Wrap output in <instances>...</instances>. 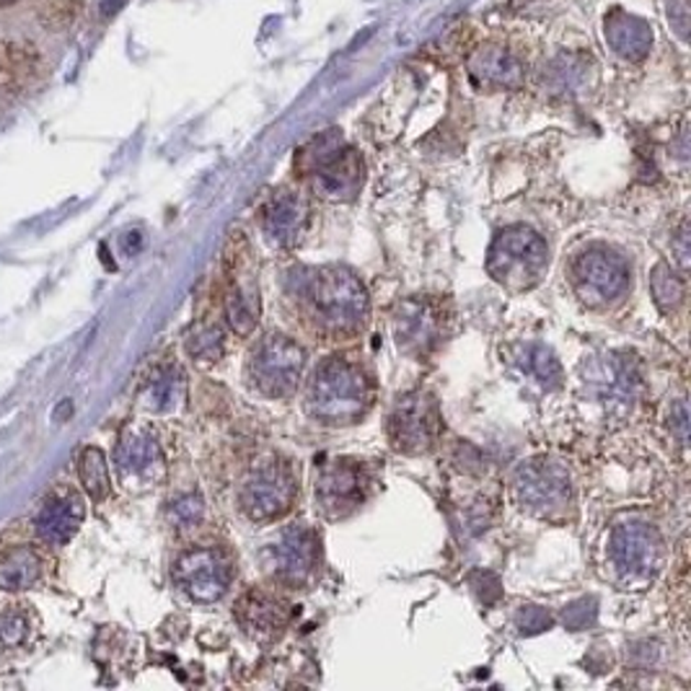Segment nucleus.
Here are the masks:
<instances>
[{
  "label": "nucleus",
  "instance_id": "c9c22d12",
  "mask_svg": "<svg viewBox=\"0 0 691 691\" xmlns=\"http://www.w3.org/2000/svg\"><path fill=\"white\" fill-rule=\"evenodd\" d=\"M124 3H128V0H101V17H105V19L114 17V13L120 11Z\"/></svg>",
  "mask_w": 691,
  "mask_h": 691
},
{
  "label": "nucleus",
  "instance_id": "0eeeda50",
  "mask_svg": "<svg viewBox=\"0 0 691 691\" xmlns=\"http://www.w3.org/2000/svg\"><path fill=\"white\" fill-rule=\"evenodd\" d=\"M306 350L285 334H270L249 360V379L267 396H290L304 376Z\"/></svg>",
  "mask_w": 691,
  "mask_h": 691
},
{
  "label": "nucleus",
  "instance_id": "aec40b11",
  "mask_svg": "<svg viewBox=\"0 0 691 691\" xmlns=\"http://www.w3.org/2000/svg\"><path fill=\"white\" fill-rule=\"evenodd\" d=\"M308 223V205L296 193H277L262 210V233L272 246H293Z\"/></svg>",
  "mask_w": 691,
  "mask_h": 691
},
{
  "label": "nucleus",
  "instance_id": "2eb2a0df",
  "mask_svg": "<svg viewBox=\"0 0 691 691\" xmlns=\"http://www.w3.org/2000/svg\"><path fill=\"white\" fill-rule=\"evenodd\" d=\"M446 332L443 304L436 298H409L394 314V337L409 355H428Z\"/></svg>",
  "mask_w": 691,
  "mask_h": 691
},
{
  "label": "nucleus",
  "instance_id": "473e14b6",
  "mask_svg": "<svg viewBox=\"0 0 691 691\" xmlns=\"http://www.w3.org/2000/svg\"><path fill=\"white\" fill-rule=\"evenodd\" d=\"M595 614H599V608H595V601L593 599H583V601H575V604H570L568 608H564V627L578 632V629H585L588 624L595 622Z\"/></svg>",
  "mask_w": 691,
  "mask_h": 691
},
{
  "label": "nucleus",
  "instance_id": "e433bc0d",
  "mask_svg": "<svg viewBox=\"0 0 691 691\" xmlns=\"http://www.w3.org/2000/svg\"><path fill=\"white\" fill-rule=\"evenodd\" d=\"M13 3H19V0H0V9H9Z\"/></svg>",
  "mask_w": 691,
  "mask_h": 691
},
{
  "label": "nucleus",
  "instance_id": "f704fd0d",
  "mask_svg": "<svg viewBox=\"0 0 691 691\" xmlns=\"http://www.w3.org/2000/svg\"><path fill=\"white\" fill-rule=\"evenodd\" d=\"M676 252H679L681 267L687 270V264H689V231H687V226H681L679 237H676Z\"/></svg>",
  "mask_w": 691,
  "mask_h": 691
},
{
  "label": "nucleus",
  "instance_id": "a211bd4d",
  "mask_svg": "<svg viewBox=\"0 0 691 691\" xmlns=\"http://www.w3.org/2000/svg\"><path fill=\"white\" fill-rule=\"evenodd\" d=\"M44 55L34 42L3 36L0 40V88L6 94H26L42 84Z\"/></svg>",
  "mask_w": 691,
  "mask_h": 691
},
{
  "label": "nucleus",
  "instance_id": "1a4fd4ad",
  "mask_svg": "<svg viewBox=\"0 0 691 691\" xmlns=\"http://www.w3.org/2000/svg\"><path fill=\"white\" fill-rule=\"evenodd\" d=\"M440 430H443V417H440L436 396L428 392L402 396L388 417V440L399 453H428L438 443Z\"/></svg>",
  "mask_w": 691,
  "mask_h": 691
},
{
  "label": "nucleus",
  "instance_id": "7c9ffc66",
  "mask_svg": "<svg viewBox=\"0 0 691 691\" xmlns=\"http://www.w3.org/2000/svg\"><path fill=\"white\" fill-rule=\"evenodd\" d=\"M168 524L174 528H195L202 524L205 518V503L200 495L189 492V495L176 497L172 505H168Z\"/></svg>",
  "mask_w": 691,
  "mask_h": 691
},
{
  "label": "nucleus",
  "instance_id": "20e7f679",
  "mask_svg": "<svg viewBox=\"0 0 691 691\" xmlns=\"http://www.w3.org/2000/svg\"><path fill=\"white\" fill-rule=\"evenodd\" d=\"M549 267V249L539 233L526 226L500 231L487 254V272L508 290H531Z\"/></svg>",
  "mask_w": 691,
  "mask_h": 691
},
{
  "label": "nucleus",
  "instance_id": "bb28decb",
  "mask_svg": "<svg viewBox=\"0 0 691 691\" xmlns=\"http://www.w3.org/2000/svg\"><path fill=\"white\" fill-rule=\"evenodd\" d=\"M78 476L84 490L88 492V497L94 503H105L112 492V482H109V464H107V453L97 446L84 448V453L78 456Z\"/></svg>",
  "mask_w": 691,
  "mask_h": 691
},
{
  "label": "nucleus",
  "instance_id": "f257e3e1",
  "mask_svg": "<svg viewBox=\"0 0 691 691\" xmlns=\"http://www.w3.org/2000/svg\"><path fill=\"white\" fill-rule=\"evenodd\" d=\"M293 293L304 300L321 332L355 334L368 321V293L363 283L344 267H308L290 277Z\"/></svg>",
  "mask_w": 691,
  "mask_h": 691
},
{
  "label": "nucleus",
  "instance_id": "f8f14e48",
  "mask_svg": "<svg viewBox=\"0 0 691 691\" xmlns=\"http://www.w3.org/2000/svg\"><path fill=\"white\" fill-rule=\"evenodd\" d=\"M267 568L277 583L304 588L316 575L321 560L319 534L311 526H288L267 547Z\"/></svg>",
  "mask_w": 691,
  "mask_h": 691
},
{
  "label": "nucleus",
  "instance_id": "39448f33",
  "mask_svg": "<svg viewBox=\"0 0 691 691\" xmlns=\"http://www.w3.org/2000/svg\"><path fill=\"white\" fill-rule=\"evenodd\" d=\"M298 497V480L283 459H270L249 472L241 487V508L252 520L283 518Z\"/></svg>",
  "mask_w": 691,
  "mask_h": 691
},
{
  "label": "nucleus",
  "instance_id": "4468645a",
  "mask_svg": "<svg viewBox=\"0 0 691 691\" xmlns=\"http://www.w3.org/2000/svg\"><path fill=\"white\" fill-rule=\"evenodd\" d=\"M174 580L197 604L220 601L231 585V562L220 549L197 547L184 551L174 564Z\"/></svg>",
  "mask_w": 691,
  "mask_h": 691
},
{
  "label": "nucleus",
  "instance_id": "2f4dec72",
  "mask_svg": "<svg viewBox=\"0 0 691 691\" xmlns=\"http://www.w3.org/2000/svg\"><path fill=\"white\" fill-rule=\"evenodd\" d=\"M551 624H555V616L544 606H524L516 616V627L520 629V635H539V632L549 629Z\"/></svg>",
  "mask_w": 691,
  "mask_h": 691
},
{
  "label": "nucleus",
  "instance_id": "dca6fc26",
  "mask_svg": "<svg viewBox=\"0 0 691 691\" xmlns=\"http://www.w3.org/2000/svg\"><path fill=\"white\" fill-rule=\"evenodd\" d=\"M365 490H368L365 469L360 467L358 461L348 459L329 461V464L321 467L314 484L316 505H319L321 513L329 518H342L360 508V503L365 500Z\"/></svg>",
  "mask_w": 691,
  "mask_h": 691
},
{
  "label": "nucleus",
  "instance_id": "ddd939ff",
  "mask_svg": "<svg viewBox=\"0 0 691 691\" xmlns=\"http://www.w3.org/2000/svg\"><path fill=\"white\" fill-rule=\"evenodd\" d=\"M114 469L130 492H151L166 480V456L149 430H128L117 443Z\"/></svg>",
  "mask_w": 691,
  "mask_h": 691
},
{
  "label": "nucleus",
  "instance_id": "5701e85b",
  "mask_svg": "<svg viewBox=\"0 0 691 691\" xmlns=\"http://www.w3.org/2000/svg\"><path fill=\"white\" fill-rule=\"evenodd\" d=\"M469 70L472 78L480 86H495V88H513L524 84L526 68L511 50L505 47H482L472 61H469Z\"/></svg>",
  "mask_w": 691,
  "mask_h": 691
},
{
  "label": "nucleus",
  "instance_id": "72a5a7b5",
  "mask_svg": "<svg viewBox=\"0 0 691 691\" xmlns=\"http://www.w3.org/2000/svg\"><path fill=\"white\" fill-rule=\"evenodd\" d=\"M671 423L676 428V436H679V443L687 446V404H683V399L671 412Z\"/></svg>",
  "mask_w": 691,
  "mask_h": 691
},
{
  "label": "nucleus",
  "instance_id": "7ed1b4c3",
  "mask_svg": "<svg viewBox=\"0 0 691 691\" xmlns=\"http://www.w3.org/2000/svg\"><path fill=\"white\" fill-rule=\"evenodd\" d=\"M304 164L314 193L329 202H352L363 189L365 166L355 149L337 130L325 132L304 151Z\"/></svg>",
  "mask_w": 691,
  "mask_h": 691
},
{
  "label": "nucleus",
  "instance_id": "6ab92c4d",
  "mask_svg": "<svg viewBox=\"0 0 691 691\" xmlns=\"http://www.w3.org/2000/svg\"><path fill=\"white\" fill-rule=\"evenodd\" d=\"M50 560L34 544H13L0 551V591L24 593L47 583Z\"/></svg>",
  "mask_w": 691,
  "mask_h": 691
},
{
  "label": "nucleus",
  "instance_id": "cd10ccee",
  "mask_svg": "<svg viewBox=\"0 0 691 691\" xmlns=\"http://www.w3.org/2000/svg\"><path fill=\"white\" fill-rule=\"evenodd\" d=\"M650 290L656 298V306L663 314H673L676 308L683 304V277L676 272L671 264L660 262L650 272Z\"/></svg>",
  "mask_w": 691,
  "mask_h": 691
},
{
  "label": "nucleus",
  "instance_id": "f03ea898",
  "mask_svg": "<svg viewBox=\"0 0 691 691\" xmlns=\"http://www.w3.org/2000/svg\"><path fill=\"white\" fill-rule=\"evenodd\" d=\"M308 415L329 428L363 420L373 407V384L363 368L342 358H329L316 368L306 396Z\"/></svg>",
  "mask_w": 691,
  "mask_h": 691
},
{
  "label": "nucleus",
  "instance_id": "412c9836",
  "mask_svg": "<svg viewBox=\"0 0 691 691\" xmlns=\"http://www.w3.org/2000/svg\"><path fill=\"white\" fill-rule=\"evenodd\" d=\"M226 319L239 337L252 334L260 321V288H256V277L246 267V262H233L226 288Z\"/></svg>",
  "mask_w": 691,
  "mask_h": 691
},
{
  "label": "nucleus",
  "instance_id": "9d476101",
  "mask_svg": "<svg viewBox=\"0 0 691 691\" xmlns=\"http://www.w3.org/2000/svg\"><path fill=\"white\" fill-rule=\"evenodd\" d=\"M572 283L588 306H608L629 288V264L614 249L591 246L575 260Z\"/></svg>",
  "mask_w": 691,
  "mask_h": 691
},
{
  "label": "nucleus",
  "instance_id": "c756f323",
  "mask_svg": "<svg viewBox=\"0 0 691 691\" xmlns=\"http://www.w3.org/2000/svg\"><path fill=\"white\" fill-rule=\"evenodd\" d=\"M187 352L197 363H218L223 358V332L218 327H197L187 337Z\"/></svg>",
  "mask_w": 691,
  "mask_h": 691
},
{
  "label": "nucleus",
  "instance_id": "c85d7f7f",
  "mask_svg": "<svg viewBox=\"0 0 691 691\" xmlns=\"http://www.w3.org/2000/svg\"><path fill=\"white\" fill-rule=\"evenodd\" d=\"M84 13V0H42L36 17L40 24L50 32H65L70 29Z\"/></svg>",
  "mask_w": 691,
  "mask_h": 691
},
{
  "label": "nucleus",
  "instance_id": "423d86ee",
  "mask_svg": "<svg viewBox=\"0 0 691 691\" xmlns=\"http://www.w3.org/2000/svg\"><path fill=\"white\" fill-rule=\"evenodd\" d=\"M513 492L520 508L539 518L560 516L572 503L570 474L549 459L524 461L513 476Z\"/></svg>",
  "mask_w": 691,
  "mask_h": 691
},
{
  "label": "nucleus",
  "instance_id": "6e6552de",
  "mask_svg": "<svg viewBox=\"0 0 691 691\" xmlns=\"http://www.w3.org/2000/svg\"><path fill=\"white\" fill-rule=\"evenodd\" d=\"M608 560L624 583H648L660 570L663 541L656 528L643 520H624L608 541Z\"/></svg>",
  "mask_w": 691,
  "mask_h": 691
},
{
  "label": "nucleus",
  "instance_id": "393cba45",
  "mask_svg": "<svg viewBox=\"0 0 691 691\" xmlns=\"http://www.w3.org/2000/svg\"><path fill=\"white\" fill-rule=\"evenodd\" d=\"M184 392H187V379H184L182 368L164 365L153 373L149 386H145L143 404L145 409L156 412V415H168V412L179 407Z\"/></svg>",
  "mask_w": 691,
  "mask_h": 691
},
{
  "label": "nucleus",
  "instance_id": "a878e982",
  "mask_svg": "<svg viewBox=\"0 0 691 691\" xmlns=\"http://www.w3.org/2000/svg\"><path fill=\"white\" fill-rule=\"evenodd\" d=\"M516 365L531 384L547 388V392L562 386L560 360L544 344H520L516 352Z\"/></svg>",
  "mask_w": 691,
  "mask_h": 691
},
{
  "label": "nucleus",
  "instance_id": "f3484780",
  "mask_svg": "<svg viewBox=\"0 0 691 691\" xmlns=\"http://www.w3.org/2000/svg\"><path fill=\"white\" fill-rule=\"evenodd\" d=\"M86 505L78 490L61 484L42 500L34 516V536L47 547H65L84 526Z\"/></svg>",
  "mask_w": 691,
  "mask_h": 691
},
{
  "label": "nucleus",
  "instance_id": "9b49d317",
  "mask_svg": "<svg viewBox=\"0 0 691 691\" xmlns=\"http://www.w3.org/2000/svg\"><path fill=\"white\" fill-rule=\"evenodd\" d=\"M583 381L588 394L604 404L608 412H632L643 388L637 363L624 352H606V355L593 358L583 368Z\"/></svg>",
  "mask_w": 691,
  "mask_h": 691
},
{
  "label": "nucleus",
  "instance_id": "4be33fe9",
  "mask_svg": "<svg viewBox=\"0 0 691 691\" xmlns=\"http://www.w3.org/2000/svg\"><path fill=\"white\" fill-rule=\"evenodd\" d=\"M237 619L252 637H275L288 624V606L275 595L252 591L239 601Z\"/></svg>",
  "mask_w": 691,
  "mask_h": 691
},
{
  "label": "nucleus",
  "instance_id": "b1692460",
  "mask_svg": "<svg viewBox=\"0 0 691 691\" xmlns=\"http://www.w3.org/2000/svg\"><path fill=\"white\" fill-rule=\"evenodd\" d=\"M36 622L32 606L6 604L0 606V660L17 658L32 645Z\"/></svg>",
  "mask_w": 691,
  "mask_h": 691
}]
</instances>
